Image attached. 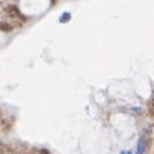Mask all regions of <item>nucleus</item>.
<instances>
[{"label": "nucleus", "instance_id": "nucleus-1", "mask_svg": "<svg viewBox=\"0 0 154 154\" xmlns=\"http://www.w3.org/2000/svg\"><path fill=\"white\" fill-rule=\"evenodd\" d=\"M71 18V15L68 14V12H65L62 17H60V23H66V20H69Z\"/></svg>", "mask_w": 154, "mask_h": 154}, {"label": "nucleus", "instance_id": "nucleus-2", "mask_svg": "<svg viewBox=\"0 0 154 154\" xmlns=\"http://www.w3.org/2000/svg\"><path fill=\"white\" fill-rule=\"evenodd\" d=\"M121 154H131V152H130V151H122Z\"/></svg>", "mask_w": 154, "mask_h": 154}]
</instances>
